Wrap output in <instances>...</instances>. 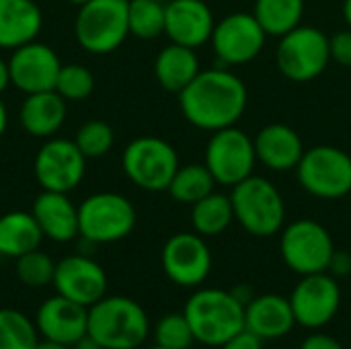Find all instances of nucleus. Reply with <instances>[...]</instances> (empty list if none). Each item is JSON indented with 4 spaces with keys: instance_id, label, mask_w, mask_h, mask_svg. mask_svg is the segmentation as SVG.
I'll list each match as a JSON object with an SVG mask.
<instances>
[{
    "instance_id": "obj_31",
    "label": "nucleus",
    "mask_w": 351,
    "mask_h": 349,
    "mask_svg": "<svg viewBox=\"0 0 351 349\" xmlns=\"http://www.w3.org/2000/svg\"><path fill=\"white\" fill-rule=\"evenodd\" d=\"M39 331L35 321L14 309H0V349H35Z\"/></svg>"
},
{
    "instance_id": "obj_24",
    "label": "nucleus",
    "mask_w": 351,
    "mask_h": 349,
    "mask_svg": "<svg viewBox=\"0 0 351 349\" xmlns=\"http://www.w3.org/2000/svg\"><path fill=\"white\" fill-rule=\"evenodd\" d=\"M66 103L68 101L62 99L56 91L27 95L19 109L21 128L33 138L47 140V138L56 136L68 115Z\"/></svg>"
},
{
    "instance_id": "obj_2",
    "label": "nucleus",
    "mask_w": 351,
    "mask_h": 349,
    "mask_svg": "<svg viewBox=\"0 0 351 349\" xmlns=\"http://www.w3.org/2000/svg\"><path fill=\"white\" fill-rule=\"evenodd\" d=\"M183 315L197 344L222 348L245 329V306L230 290L204 288L189 296Z\"/></svg>"
},
{
    "instance_id": "obj_3",
    "label": "nucleus",
    "mask_w": 351,
    "mask_h": 349,
    "mask_svg": "<svg viewBox=\"0 0 351 349\" xmlns=\"http://www.w3.org/2000/svg\"><path fill=\"white\" fill-rule=\"evenodd\" d=\"M148 333L150 321L146 311L128 296H103L88 306L86 335L105 349L140 348Z\"/></svg>"
},
{
    "instance_id": "obj_37",
    "label": "nucleus",
    "mask_w": 351,
    "mask_h": 349,
    "mask_svg": "<svg viewBox=\"0 0 351 349\" xmlns=\"http://www.w3.org/2000/svg\"><path fill=\"white\" fill-rule=\"evenodd\" d=\"M222 349H263V341L257 337V335H253V333H249L247 329H243L241 333H237L232 339H228Z\"/></svg>"
},
{
    "instance_id": "obj_32",
    "label": "nucleus",
    "mask_w": 351,
    "mask_h": 349,
    "mask_svg": "<svg viewBox=\"0 0 351 349\" xmlns=\"http://www.w3.org/2000/svg\"><path fill=\"white\" fill-rule=\"evenodd\" d=\"M14 272H16V278L23 286L45 288L53 282L56 261L47 253L33 249V251L14 259Z\"/></svg>"
},
{
    "instance_id": "obj_45",
    "label": "nucleus",
    "mask_w": 351,
    "mask_h": 349,
    "mask_svg": "<svg viewBox=\"0 0 351 349\" xmlns=\"http://www.w3.org/2000/svg\"><path fill=\"white\" fill-rule=\"evenodd\" d=\"M68 4H72V6H76V8H80V6H84L86 2H90V0H66Z\"/></svg>"
},
{
    "instance_id": "obj_33",
    "label": "nucleus",
    "mask_w": 351,
    "mask_h": 349,
    "mask_svg": "<svg viewBox=\"0 0 351 349\" xmlns=\"http://www.w3.org/2000/svg\"><path fill=\"white\" fill-rule=\"evenodd\" d=\"M76 146L86 158H101L109 154V150L115 144V132L113 128L103 119H90L84 121L74 136Z\"/></svg>"
},
{
    "instance_id": "obj_5",
    "label": "nucleus",
    "mask_w": 351,
    "mask_h": 349,
    "mask_svg": "<svg viewBox=\"0 0 351 349\" xmlns=\"http://www.w3.org/2000/svg\"><path fill=\"white\" fill-rule=\"evenodd\" d=\"M130 0H90L78 8L74 37L78 45L95 56L113 53L130 35Z\"/></svg>"
},
{
    "instance_id": "obj_27",
    "label": "nucleus",
    "mask_w": 351,
    "mask_h": 349,
    "mask_svg": "<svg viewBox=\"0 0 351 349\" xmlns=\"http://www.w3.org/2000/svg\"><path fill=\"white\" fill-rule=\"evenodd\" d=\"M306 0H255L253 14L267 37H282L302 25Z\"/></svg>"
},
{
    "instance_id": "obj_9",
    "label": "nucleus",
    "mask_w": 351,
    "mask_h": 349,
    "mask_svg": "<svg viewBox=\"0 0 351 349\" xmlns=\"http://www.w3.org/2000/svg\"><path fill=\"white\" fill-rule=\"evenodd\" d=\"M296 177L300 187L317 200H341L351 193V156L331 144L304 150Z\"/></svg>"
},
{
    "instance_id": "obj_26",
    "label": "nucleus",
    "mask_w": 351,
    "mask_h": 349,
    "mask_svg": "<svg viewBox=\"0 0 351 349\" xmlns=\"http://www.w3.org/2000/svg\"><path fill=\"white\" fill-rule=\"evenodd\" d=\"M43 232L31 212L14 210L0 216V257L16 259L39 249Z\"/></svg>"
},
{
    "instance_id": "obj_34",
    "label": "nucleus",
    "mask_w": 351,
    "mask_h": 349,
    "mask_svg": "<svg viewBox=\"0 0 351 349\" xmlns=\"http://www.w3.org/2000/svg\"><path fill=\"white\" fill-rule=\"evenodd\" d=\"M53 91L66 101H84L95 91V74L82 64H64Z\"/></svg>"
},
{
    "instance_id": "obj_46",
    "label": "nucleus",
    "mask_w": 351,
    "mask_h": 349,
    "mask_svg": "<svg viewBox=\"0 0 351 349\" xmlns=\"http://www.w3.org/2000/svg\"><path fill=\"white\" fill-rule=\"evenodd\" d=\"M150 349H165V348H160V346H152Z\"/></svg>"
},
{
    "instance_id": "obj_21",
    "label": "nucleus",
    "mask_w": 351,
    "mask_h": 349,
    "mask_svg": "<svg viewBox=\"0 0 351 349\" xmlns=\"http://www.w3.org/2000/svg\"><path fill=\"white\" fill-rule=\"evenodd\" d=\"M31 214L43 232V239L53 243H70L80 237L78 206L62 191H45L35 197Z\"/></svg>"
},
{
    "instance_id": "obj_11",
    "label": "nucleus",
    "mask_w": 351,
    "mask_h": 349,
    "mask_svg": "<svg viewBox=\"0 0 351 349\" xmlns=\"http://www.w3.org/2000/svg\"><path fill=\"white\" fill-rule=\"evenodd\" d=\"M204 165L218 185L234 187L255 171V142L245 130L237 125L218 130L208 140Z\"/></svg>"
},
{
    "instance_id": "obj_7",
    "label": "nucleus",
    "mask_w": 351,
    "mask_h": 349,
    "mask_svg": "<svg viewBox=\"0 0 351 349\" xmlns=\"http://www.w3.org/2000/svg\"><path fill=\"white\" fill-rule=\"evenodd\" d=\"M331 62L329 35L313 25H298L282 35L276 47V66L292 82L319 78Z\"/></svg>"
},
{
    "instance_id": "obj_13",
    "label": "nucleus",
    "mask_w": 351,
    "mask_h": 349,
    "mask_svg": "<svg viewBox=\"0 0 351 349\" xmlns=\"http://www.w3.org/2000/svg\"><path fill=\"white\" fill-rule=\"evenodd\" d=\"M86 156L74 140L51 136L47 138L33 160V175L45 191H74L86 173Z\"/></svg>"
},
{
    "instance_id": "obj_23",
    "label": "nucleus",
    "mask_w": 351,
    "mask_h": 349,
    "mask_svg": "<svg viewBox=\"0 0 351 349\" xmlns=\"http://www.w3.org/2000/svg\"><path fill=\"white\" fill-rule=\"evenodd\" d=\"M43 12L35 0H0V49H16L39 37Z\"/></svg>"
},
{
    "instance_id": "obj_22",
    "label": "nucleus",
    "mask_w": 351,
    "mask_h": 349,
    "mask_svg": "<svg viewBox=\"0 0 351 349\" xmlns=\"http://www.w3.org/2000/svg\"><path fill=\"white\" fill-rule=\"evenodd\" d=\"M296 325L290 298L280 294L255 296L245 306V329L261 341H274L288 335Z\"/></svg>"
},
{
    "instance_id": "obj_25",
    "label": "nucleus",
    "mask_w": 351,
    "mask_h": 349,
    "mask_svg": "<svg viewBox=\"0 0 351 349\" xmlns=\"http://www.w3.org/2000/svg\"><path fill=\"white\" fill-rule=\"evenodd\" d=\"M199 72H202V64L195 49L179 43L165 45L154 58L156 82L169 93L179 95Z\"/></svg>"
},
{
    "instance_id": "obj_38",
    "label": "nucleus",
    "mask_w": 351,
    "mask_h": 349,
    "mask_svg": "<svg viewBox=\"0 0 351 349\" xmlns=\"http://www.w3.org/2000/svg\"><path fill=\"white\" fill-rule=\"evenodd\" d=\"M333 278H346L351 274V255L348 251H337L331 257L329 269H327Z\"/></svg>"
},
{
    "instance_id": "obj_1",
    "label": "nucleus",
    "mask_w": 351,
    "mask_h": 349,
    "mask_svg": "<svg viewBox=\"0 0 351 349\" xmlns=\"http://www.w3.org/2000/svg\"><path fill=\"white\" fill-rule=\"evenodd\" d=\"M247 103L249 91L245 80L224 66L202 70L179 93L183 117L193 128L212 134L237 125L247 111Z\"/></svg>"
},
{
    "instance_id": "obj_41",
    "label": "nucleus",
    "mask_w": 351,
    "mask_h": 349,
    "mask_svg": "<svg viewBox=\"0 0 351 349\" xmlns=\"http://www.w3.org/2000/svg\"><path fill=\"white\" fill-rule=\"evenodd\" d=\"M70 349H105L101 344H97L90 335H84L82 339H78L74 346H70Z\"/></svg>"
},
{
    "instance_id": "obj_39",
    "label": "nucleus",
    "mask_w": 351,
    "mask_h": 349,
    "mask_svg": "<svg viewBox=\"0 0 351 349\" xmlns=\"http://www.w3.org/2000/svg\"><path fill=\"white\" fill-rule=\"evenodd\" d=\"M300 349H343V346L327 333H313L302 341Z\"/></svg>"
},
{
    "instance_id": "obj_18",
    "label": "nucleus",
    "mask_w": 351,
    "mask_h": 349,
    "mask_svg": "<svg viewBox=\"0 0 351 349\" xmlns=\"http://www.w3.org/2000/svg\"><path fill=\"white\" fill-rule=\"evenodd\" d=\"M216 19L206 0H169L165 4V35L171 43L197 49L210 43Z\"/></svg>"
},
{
    "instance_id": "obj_12",
    "label": "nucleus",
    "mask_w": 351,
    "mask_h": 349,
    "mask_svg": "<svg viewBox=\"0 0 351 349\" xmlns=\"http://www.w3.org/2000/svg\"><path fill=\"white\" fill-rule=\"evenodd\" d=\"M265 41L267 33L253 12H230L216 21L210 45L220 66L234 68L257 60Z\"/></svg>"
},
{
    "instance_id": "obj_30",
    "label": "nucleus",
    "mask_w": 351,
    "mask_h": 349,
    "mask_svg": "<svg viewBox=\"0 0 351 349\" xmlns=\"http://www.w3.org/2000/svg\"><path fill=\"white\" fill-rule=\"evenodd\" d=\"M130 35L152 41L165 35V4L156 0H130L128 4Z\"/></svg>"
},
{
    "instance_id": "obj_44",
    "label": "nucleus",
    "mask_w": 351,
    "mask_h": 349,
    "mask_svg": "<svg viewBox=\"0 0 351 349\" xmlns=\"http://www.w3.org/2000/svg\"><path fill=\"white\" fill-rule=\"evenodd\" d=\"M341 12H343V21H346V25L351 29V0H343Z\"/></svg>"
},
{
    "instance_id": "obj_20",
    "label": "nucleus",
    "mask_w": 351,
    "mask_h": 349,
    "mask_svg": "<svg viewBox=\"0 0 351 349\" xmlns=\"http://www.w3.org/2000/svg\"><path fill=\"white\" fill-rule=\"evenodd\" d=\"M253 142H255L257 163H261L265 169L274 173L296 171L306 150L300 134L286 123H269L261 128L253 138Z\"/></svg>"
},
{
    "instance_id": "obj_47",
    "label": "nucleus",
    "mask_w": 351,
    "mask_h": 349,
    "mask_svg": "<svg viewBox=\"0 0 351 349\" xmlns=\"http://www.w3.org/2000/svg\"><path fill=\"white\" fill-rule=\"evenodd\" d=\"M156 2H162V4H167V2H169V0H156Z\"/></svg>"
},
{
    "instance_id": "obj_6",
    "label": "nucleus",
    "mask_w": 351,
    "mask_h": 349,
    "mask_svg": "<svg viewBox=\"0 0 351 349\" xmlns=\"http://www.w3.org/2000/svg\"><path fill=\"white\" fill-rule=\"evenodd\" d=\"M134 204L115 191H99L82 200L78 206L80 237L93 245H109L123 241L136 226Z\"/></svg>"
},
{
    "instance_id": "obj_14",
    "label": "nucleus",
    "mask_w": 351,
    "mask_h": 349,
    "mask_svg": "<svg viewBox=\"0 0 351 349\" xmlns=\"http://www.w3.org/2000/svg\"><path fill=\"white\" fill-rule=\"evenodd\" d=\"M165 276L183 288H195L206 282L212 272V251L197 232L173 234L160 253Z\"/></svg>"
},
{
    "instance_id": "obj_40",
    "label": "nucleus",
    "mask_w": 351,
    "mask_h": 349,
    "mask_svg": "<svg viewBox=\"0 0 351 349\" xmlns=\"http://www.w3.org/2000/svg\"><path fill=\"white\" fill-rule=\"evenodd\" d=\"M12 84L10 80V68H8V60H2L0 58V95Z\"/></svg>"
},
{
    "instance_id": "obj_19",
    "label": "nucleus",
    "mask_w": 351,
    "mask_h": 349,
    "mask_svg": "<svg viewBox=\"0 0 351 349\" xmlns=\"http://www.w3.org/2000/svg\"><path fill=\"white\" fill-rule=\"evenodd\" d=\"M35 327L43 339L74 346L78 339L86 335L88 309L56 294L43 300L41 306L37 309Z\"/></svg>"
},
{
    "instance_id": "obj_35",
    "label": "nucleus",
    "mask_w": 351,
    "mask_h": 349,
    "mask_svg": "<svg viewBox=\"0 0 351 349\" xmlns=\"http://www.w3.org/2000/svg\"><path fill=\"white\" fill-rule=\"evenodd\" d=\"M154 346L165 349H189L195 344V337L183 313H169L158 319L154 327Z\"/></svg>"
},
{
    "instance_id": "obj_28",
    "label": "nucleus",
    "mask_w": 351,
    "mask_h": 349,
    "mask_svg": "<svg viewBox=\"0 0 351 349\" xmlns=\"http://www.w3.org/2000/svg\"><path fill=\"white\" fill-rule=\"evenodd\" d=\"M234 222V208L230 195L212 191L204 200L191 206V226L193 232L208 237L222 234Z\"/></svg>"
},
{
    "instance_id": "obj_8",
    "label": "nucleus",
    "mask_w": 351,
    "mask_h": 349,
    "mask_svg": "<svg viewBox=\"0 0 351 349\" xmlns=\"http://www.w3.org/2000/svg\"><path fill=\"white\" fill-rule=\"evenodd\" d=\"M179 165L175 146L158 136L134 138L121 154L125 177L144 191H167Z\"/></svg>"
},
{
    "instance_id": "obj_36",
    "label": "nucleus",
    "mask_w": 351,
    "mask_h": 349,
    "mask_svg": "<svg viewBox=\"0 0 351 349\" xmlns=\"http://www.w3.org/2000/svg\"><path fill=\"white\" fill-rule=\"evenodd\" d=\"M331 62H337L343 68H351V29H341L329 35Z\"/></svg>"
},
{
    "instance_id": "obj_42",
    "label": "nucleus",
    "mask_w": 351,
    "mask_h": 349,
    "mask_svg": "<svg viewBox=\"0 0 351 349\" xmlns=\"http://www.w3.org/2000/svg\"><path fill=\"white\" fill-rule=\"evenodd\" d=\"M6 128H8V111H6V105H4V101L0 99V138L4 136Z\"/></svg>"
},
{
    "instance_id": "obj_29",
    "label": "nucleus",
    "mask_w": 351,
    "mask_h": 349,
    "mask_svg": "<svg viewBox=\"0 0 351 349\" xmlns=\"http://www.w3.org/2000/svg\"><path fill=\"white\" fill-rule=\"evenodd\" d=\"M216 185H218L216 179L212 177V173L204 163H189V165H179L167 191L177 204L193 206L206 195H210Z\"/></svg>"
},
{
    "instance_id": "obj_43",
    "label": "nucleus",
    "mask_w": 351,
    "mask_h": 349,
    "mask_svg": "<svg viewBox=\"0 0 351 349\" xmlns=\"http://www.w3.org/2000/svg\"><path fill=\"white\" fill-rule=\"evenodd\" d=\"M35 349H70V346H64V344H58V341H51V339H43L41 337Z\"/></svg>"
},
{
    "instance_id": "obj_17",
    "label": "nucleus",
    "mask_w": 351,
    "mask_h": 349,
    "mask_svg": "<svg viewBox=\"0 0 351 349\" xmlns=\"http://www.w3.org/2000/svg\"><path fill=\"white\" fill-rule=\"evenodd\" d=\"M51 286L56 294L88 309L107 296V274L88 255H68L56 263Z\"/></svg>"
},
{
    "instance_id": "obj_4",
    "label": "nucleus",
    "mask_w": 351,
    "mask_h": 349,
    "mask_svg": "<svg viewBox=\"0 0 351 349\" xmlns=\"http://www.w3.org/2000/svg\"><path fill=\"white\" fill-rule=\"evenodd\" d=\"M234 220L253 237H274L286 226V202L280 189L265 177L251 175L230 193Z\"/></svg>"
},
{
    "instance_id": "obj_15",
    "label": "nucleus",
    "mask_w": 351,
    "mask_h": 349,
    "mask_svg": "<svg viewBox=\"0 0 351 349\" xmlns=\"http://www.w3.org/2000/svg\"><path fill=\"white\" fill-rule=\"evenodd\" d=\"M290 304L296 325L306 329H321L331 323L341 304V290L337 278L329 272L300 276V282L290 294Z\"/></svg>"
},
{
    "instance_id": "obj_10",
    "label": "nucleus",
    "mask_w": 351,
    "mask_h": 349,
    "mask_svg": "<svg viewBox=\"0 0 351 349\" xmlns=\"http://www.w3.org/2000/svg\"><path fill=\"white\" fill-rule=\"evenodd\" d=\"M333 253V239L329 230L317 220L302 218L282 228L280 255L284 263L298 276L327 272Z\"/></svg>"
},
{
    "instance_id": "obj_16",
    "label": "nucleus",
    "mask_w": 351,
    "mask_h": 349,
    "mask_svg": "<svg viewBox=\"0 0 351 349\" xmlns=\"http://www.w3.org/2000/svg\"><path fill=\"white\" fill-rule=\"evenodd\" d=\"M62 66L56 49L37 39L12 49L8 58L10 80L25 95L53 91Z\"/></svg>"
}]
</instances>
